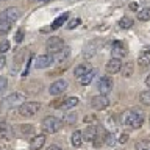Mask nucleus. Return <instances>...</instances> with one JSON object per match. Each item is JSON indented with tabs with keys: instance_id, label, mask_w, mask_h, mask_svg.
Instances as JSON below:
<instances>
[{
	"instance_id": "obj_1",
	"label": "nucleus",
	"mask_w": 150,
	"mask_h": 150,
	"mask_svg": "<svg viewBox=\"0 0 150 150\" xmlns=\"http://www.w3.org/2000/svg\"><path fill=\"white\" fill-rule=\"evenodd\" d=\"M120 122H122V125L128 127V128H141L144 124V114L141 111L127 110L122 112Z\"/></svg>"
},
{
	"instance_id": "obj_2",
	"label": "nucleus",
	"mask_w": 150,
	"mask_h": 150,
	"mask_svg": "<svg viewBox=\"0 0 150 150\" xmlns=\"http://www.w3.org/2000/svg\"><path fill=\"white\" fill-rule=\"evenodd\" d=\"M25 100H27L25 94L21 92V91H14V92H11L9 96H6V97H5L3 100H2V103H0V110L8 111V110H11L13 106L23 103Z\"/></svg>"
},
{
	"instance_id": "obj_3",
	"label": "nucleus",
	"mask_w": 150,
	"mask_h": 150,
	"mask_svg": "<svg viewBox=\"0 0 150 150\" xmlns=\"http://www.w3.org/2000/svg\"><path fill=\"white\" fill-rule=\"evenodd\" d=\"M42 131H44L45 134H53V133H58L61 130V127H63V120L58 119V117L55 116H47L44 120H42Z\"/></svg>"
},
{
	"instance_id": "obj_4",
	"label": "nucleus",
	"mask_w": 150,
	"mask_h": 150,
	"mask_svg": "<svg viewBox=\"0 0 150 150\" xmlns=\"http://www.w3.org/2000/svg\"><path fill=\"white\" fill-rule=\"evenodd\" d=\"M39 108H41V105L38 102H23L19 105L17 111L22 117H33L38 111H39Z\"/></svg>"
},
{
	"instance_id": "obj_5",
	"label": "nucleus",
	"mask_w": 150,
	"mask_h": 150,
	"mask_svg": "<svg viewBox=\"0 0 150 150\" xmlns=\"http://www.w3.org/2000/svg\"><path fill=\"white\" fill-rule=\"evenodd\" d=\"M45 49H47V52H49V55H55V53H58L59 50L64 49V42L58 36H52L45 42Z\"/></svg>"
},
{
	"instance_id": "obj_6",
	"label": "nucleus",
	"mask_w": 150,
	"mask_h": 150,
	"mask_svg": "<svg viewBox=\"0 0 150 150\" xmlns=\"http://www.w3.org/2000/svg\"><path fill=\"white\" fill-rule=\"evenodd\" d=\"M112 86H114V83H112V78L110 75H103V77L97 81V89L100 94H103V96H108V94L112 91Z\"/></svg>"
},
{
	"instance_id": "obj_7",
	"label": "nucleus",
	"mask_w": 150,
	"mask_h": 150,
	"mask_svg": "<svg viewBox=\"0 0 150 150\" xmlns=\"http://www.w3.org/2000/svg\"><path fill=\"white\" fill-rule=\"evenodd\" d=\"M108 105H110V100H108V97L103 96V94L94 96V97L91 98V106H92L96 111H103L105 108H108Z\"/></svg>"
},
{
	"instance_id": "obj_8",
	"label": "nucleus",
	"mask_w": 150,
	"mask_h": 150,
	"mask_svg": "<svg viewBox=\"0 0 150 150\" xmlns=\"http://www.w3.org/2000/svg\"><path fill=\"white\" fill-rule=\"evenodd\" d=\"M21 17V9L16 8V6H9L6 9H3V13L0 14V19H3V21H8V22H16L17 19Z\"/></svg>"
},
{
	"instance_id": "obj_9",
	"label": "nucleus",
	"mask_w": 150,
	"mask_h": 150,
	"mask_svg": "<svg viewBox=\"0 0 150 150\" xmlns=\"http://www.w3.org/2000/svg\"><path fill=\"white\" fill-rule=\"evenodd\" d=\"M66 89H67V81L66 80H56V81H53L50 84V88H49V92H50V96H59V94H63Z\"/></svg>"
},
{
	"instance_id": "obj_10",
	"label": "nucleus",
	"mask_w": 150,
	"mask_h": 150,
	"mask_svg": "<svg viewBox=\"0 0 150 150\" xmlns=\"http://www.w3.org/2000/svg\"><path fill=\"white\" fill-rule=\"evenodd\" d=\"M98 47H100V41H98V39L89 41L86 44V47H84V50H83V56H84V58H92V56L97 53Z\"/></svg>"
},
{
	"instance_id": "obj_11",
	"label": "nucleus",
	"mask_w": 150,
	"mask_h": 150,
	"mask_svg": "<svg viewBox=\"0 0 150 150\" xmlns=\"http://www.w3.org/2000/svg\"><path fill=\"white\" fill-rule=\"evenodd\" d=\"M111 53H112V58H122V56H125L127 55L125 44L120 41H114L111 44Z\"/></svg>"
},
{
	"instance_id": "obj_12",
	"label": "nucleus",
	"mask_w": 150,
	"mask_h": 150,
	"mask_svg": "<svg viewBox=\"0 0 150 150\" xmlns=\"http://www.w3.org/2000/svg\"><path fill=\"white\" fill-rule=\"evenodd\" d=\"M53 64V56L52 55H39L35 59V67L36 69H45Z\"/></svg>"
},
{
	"instance_id": "obj_13",
	"label": "nucleus",
	"mask_w": 150,
	"mask_h": 150,
	"mask_svg": "<svg viewBox=\"0 0 150 150\" xmlns=\"http://www.w3.org/2000/svg\"><path fill=\"white\" fill-rule=\"evenodd\" d=\"M97 125H94V124H88L86 127V130L83 131V141H88V142H94V139L97 138Z\"/></svg>"
},
{
	"instance_id": "obj_14",
	"label": "nucleus",
	"mask_w": 150,
	"mask_h": 150,
	"mask_svg": "<svg viewBox=\"0 0 150 150\" xmlns=\"http://www.w3.org/2000/svg\"><path fill=\"white\" fill-rule=\"evenodd\" d=\"M120 69H122L120 58H111L106 63V72L108 74H117V72H120Z\"/></svg>"
},
{
	"instance_id": "obj_15",
	"label": "nucleus",
	"mask_w": 150,
	"mask_h": 150,
	"mask_svg": "<svg viewBox=\"0 0 150 150\" xmlns=\"http://www.w3.org/2000/svg\"><path fill=\"white\" fill-rule=\"evenodd\" d=\"M45 144V134H35L30 141V149L31 150H39Z\"/></svg>"
},
{
	"instance_id": "obj_16",
	"label": "nucleus",
	"mask_w": 150,
	"mask_h": 150,
	"mask_svg": "<svg viewBox=\"0 0 150 150\" xmlns=\"http://www.w3.org/2000/svg\"><path fill=\"white\" fill-rule=\"evenodd\" d=\"M0 138L6 139V141L13 138V130L6 122H0Z\"/></svg>"
},
{
	"instance_id": "obj_17",
	"label": "nucleus",
	"mask_w": 150,
	"mask_h": 150,
	"mask_svg": "<svg viewBox=\"0 0 150 150\" xmlns=\"http://www.w3.org/2000/svg\"><path fill=\"white\" fill-rule=\"evenodd\" d=\"M69 55H70V49L64 47V49H63V50H59L58 53L52 55V56H53V63H64V61L69 58Z\"/></svg>"
},
{
	"instance_id": "obj_18",
	"label": "nucleus",
	"mask_w": 150,
	"mask_h": 150,
	"mask_svg": "<svg viewBox=\"0 0 150 150\" xmlns=\"http://www.w3.org/2000/svg\"><path fill=\"white\" fill-rule=\"evenodd\" d=\"M89 70H92V67H91V64L89 63H84V64H80V66H77V67L74 69V75L77 78H81L84 74H88Z\"/></svg>"
},
{
	"instance_id": "obj_19",
	"label": "nucleus",
	"mask_w": 150,
	"mask_h": 150,
	"mask_svg": "<svg viewBox=\"0 0 150 150\" xmlns=\"http://www.w3.org/2000/svg\"><path fill=\"white\" fill-rule=\"evenodd\" d=\"M77 103H78V98L77 97H67L66 100L59 105V110H70V108H74V106H77Z\"/></svg>"
},
{
	"instance_id": "obj_20",
	"label": "nucleus",
	"mask_w": 150,
	"mask_h": 150,
	"mask_svg": "<svg viewBox=\"0 0 150 150\" xmlns=\"http://www.w3.org/2000/svg\"><path fill=\"white\" fill-rule=\"evenodd\" d=\"M138 64L145 67V66H150V50H142L138 58Z\"/></svg>"
},
{
	"instance_id": "obj_21",
	"label": "nucleus",
	"mask_w": 150,
	"mask_h": 150,
	"mask_svg": "<svg viewBox=\"0 0 150 150\" xmlns=\"http://www.w3.org/2000/svg\"><path fill=\"white\" fill-rule=\"evenodd\" d=\"M70 142H72L74 147H80L83 144V133L80 130H75L72 133V138H70Z\"/></svg>"
},
{
	"instance_id": "obj_22",
	"label": "nucleus",
	"mask_w": 150,
	"mask_h": 150,
	"mask_svg": "<svg viewBox=\"0 0 150 150\" xmlns=\"http://www.w3.org/2000/svg\"><path fill=\"white\" fill-rule=\"evenodd\" d=\"M94 77H96V70L92 69V70H89L88 74H84L83 77L78 78V80H80V83H81L83 86H88V84H91V81L94 80Z\"/></svg>"
},
{
	"instance_id": "obj_23",
	"label": "nucleus",
	"mask_w": 150,
	"mask_h": 150,
	"mask_svg": "<svg viewBox=\"0 0 150 150\" xmlns=\"http://www.w3.org/2000/svg\"><path fill=\"white\" fill-rule=\"evenodd\" d=\"M133 70H134V64L131 63V61H128V63H125V66L120 69V72H122V75H124L125 78H128V77L133 75Z\"/></svg>"
},
{
	"instance_id": "obj_24",
	"label": "nucleus",
	"mask_w": 150,
	"mask_h": 150,
	"mask_svg": "<svg viewBox=\"0 0 150 150\" xmlns=\"http://www.w3.org/2000/svg\"><path fill=\"white\" fill-rule=\"evenodd\" d=\"M138 19L141 22L150 21V8H142L141 11H138Z\"/></svg>"
},
{
	"instance_id": "obj_25",
	"label": "nucleus",
	"mask_w": 150,
	"mask_h": 150,
	"mask_svg": "<svg viewBox=\"0 0 150 150\" xmlns=\"http://www.w3.org/2000/svg\"><path fill=\"white\" fill-rule=\"evenodd\" d=\"M139 102L142 103V105H145V106H150V89L142 91L139 94Z\"/></svg>"
},
{
	"instance_id": "obj_26",
	"label": "nucleus",
	"mask_w": 150,
	"mask_h": 150,
	"mask_svg": "<svg viewBox=\"0 0 150 150\" xmlns=\"http://www.w3.org/2000/svg\"><path fill=\"white\" fill-rule=\"evenodd\" d=\"M67 17H69V13L61 14V16H58V17H56L55 21H53V25H52V27H53V28H59V27L66 22V21H67Z\"/></svg>"
},
{
	"instance_id": "obj_27",
	"label": "nucleus",
	"mask_w": 150,
	"mask_h": 150,
	"mask_svg": "<svg viewBox=\"0 0 150 150\" xmlns=\"http://www.w3.org/2000/svg\"><path fill=\"white\" fill-rule=\"evenodd\" d=\"M9 30H11V22L0 19V35H2V36L6 35V33H9Z\"/></svg>"
},
{
	"instance_id": "obj_28",
	"label": "nucleus",
	"mask_w": 150,
	"mask_h": 150,
	"mask_svg": "<svg viewBox=\"0 0 150 150\" xmlns=\"http://www.w3.org/2000/svg\"><path fill=\"white\" fill-rule=\"evenodd\" d=\"M63 122H64L66 125H72V124H75V122H77V112H67V114L64 116Z\"/></svg>"
},
{
	"instance_id": "obj_29",
	"label": "nucleus",
	"mask_w": 150,
	"mask_h": 150,
	"mask_svg": "<svg viewBox=\"0 0 150 150\" xmlns=\"http://www.w3.org/2000/svg\"><path fill=\"white\" fill-rule=\"evenodd\" d=\"M136 150H150V141L149 139H141L136 142Z\"/></svg>"
},
{
	"instance_id": "obj_30",
	"label": "nucleus",
	"mask_w": 150,
	"mask_h": 150,
	"mask_svg": "<svg viewBox=\"0 0 150 150\" xmlns=\"http://www.w3.org/2000/svg\"><path fill=\"white\" fill-rule=\"evenodd\" d=\"M119 25H120V28H131L133 27V19H130L128 16H125V17H122L120 21H119Z\"/></svg>"
},
{
	"instance_id": "obj_31",
	"label": "nucleus",
	"mask_w": 150,
	"mask_h": 150,
	"mask_svg": "<svg viewBox=\"0 0 150 150\" xmlns=\"http://www.w3.org/2000/svg\"><path fill=\"white\" fill-rule=\"evenodd\" d=\"M116 136H114V133H106L105 134V142H106V145H110V147H112V145L116 144Z\"/></svg>"
},
{
	"instance_id": "obj_32",
	"label": "nucleus",
	"mask_w": 150,
	"mask_h": 150,
	"mask_svg": "<svg viewBox=\"0 0 150 150\" xmlns=\"http://www.w3.org/2000/svg\"><path fill=\"white\" fill-rule=\"evenodd\" d=\"M8 50H9V42L6 39H3L2 42H0V55H5Z\"/></svg>"
},
{
	"instance_id": "obj_33",
	"label": "nucleus",
	"mask_w": 150,
	"mask_h": 150,
	"mask_svg": "<svg viewBox=\"0 0 150 150\" xmlns=\"http://www.w3.org/2000/svg\"><path fill=\"white\" fill-rule=\"evenodd\" d=\"M80 22H81V21H80L78 17H77V19H72V21L67 23V30H74L75 27H78V25H80Z\"/></svg>"
},
{
	"instance_id": "obj_34",
	"label": "nucleus",
	"mask_w": 150,
	"mask_h": 150,
	"mask_svg": "<svg viewBox=\"0 0 150 150\" xmlns=\"http://www.w3.org/2000/svg\"><path fill=\"white\" fill-rule=\"evenodd\" d=\"M21 131H22L23 134H27V133H33V131H35V128H33L31 125L25 124V125H22V127H21Z\"/></svg>"
},
{
	"instance_id": "obj_35",
	"label": "nucleus",
	"mask_w": 150,
	"mask_h": 150,
	"mask_svg": "<svg viewBox=\"0 0 150 150\" xmlns=\"http://www.w3.org/2000/svg\"><path fill=\"white\" fill-rule=\"evenodd\" d=\"M6 84H8L6 78H5V77H2V75H0V92H3L5 89H6Z\"/></svg>"
},
{
	"instance_id": "obj_36",
	"label": "nucleus",
	"mask_w": 150,
	"mask_h": 150,
	"mask_svg": "<svg viewBox=\"0 0 150 150\" xmlns=\"http://www.w3.org/2000/svg\"><path fill=\"white\" fill-rule=\"evenodd\" d=\"M128 138H130V136L127 134V133H122V134L119 136V139H117V142H120V144H125L127 141H128Z\"/></svg>"
},
{
	"instance_id": "obj_37",
	"label": "nucleus",
	"mask_w": 150,
	"mask_h": 150,
	"mask_svg": "<svg viewBox=\"0 0 150 150\" xmlns=\"http://www.w3.org/2000/svg\"><path fill=\"white\" fill-rule=\"evenodd\" d=\"M5 64H6V58H5V55H0V69H3Z\"/></svg>"
},
{
	"instance_id": "obj_38",
	"label": "nucleus",
	"mask_w": 150,
	"mask_h": 150,
	"mask_svg": "<svg viewBox=\"0 0 150 150\" xmlns=\"http://www.w3.org/2000/svg\"><path fill=\"white\" fill-rule=\"evenodd\" d=\"M47 150H63V149H59L58 145H49V147H47Z\"/></svg>"
},
{
	"instance_id": "obj_39",
	"label": "nucleus",
	"mask_w": 150,
	"mask_h": 150,
	"mask_svg": "<svg viewBox=\"0 0 150 150\" xmlns=\"http://www.w3.org/2000/svg\"><path fill=\"white\" fill-rule=\"evenodd\" d=\"M16 41H17V42H21V41H22V30L17 33V38H16Z\"/></svg>"
},
{
	"instance_id": "obj_40",
	"label": "nucleus",
	"mask_w": 150,
	"mask_h": 150,
	"mask_svg": "<svg viewBox=\"0 0 150 150\" xmlns=\"http://www.w3.org/2000/svg\"><path fill=\"white\" fill-rule=\"evenodd\" d=\"M130 9H138V3H130Z\"/></svg>"
},
{
	"instance_id": "obj_41",
	"label": "nucleus",
	"mask_w": 150,
	"mask_h": 150,
	"mask_svg": "<svg viewBox=\"0 0 150 150\" xmlns=\"http://www.w3.org/2000/svg\"><path fill=\"white\" fill-rule=\"evenodd\" d=\"M145 84H147V86L150 88V75H149V77H147V78H145Z\"/></svg>"
},
{
	"instance_id": "obj_42",
	"label": "nucleus",
	"mask_w": 150,
	"mask_h": 150,
	"mask_svg": "<svg viewBox=\"0 0 150 150\" xmlns=\"http://www.w3.org/2000/svg\"><path fill=\"white\" fill-rule=\"evenodd\" d=\"M41 2H47V0H41Z\"/></svg>"
}]
</instances>
